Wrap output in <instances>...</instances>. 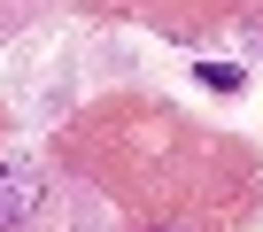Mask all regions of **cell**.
Masks as SVG:
<instances>
[{"label":"cell","mask_w":263,"mask_h":232,"mask_svg":"<svg viewBox=\"0 0 263 232\" xmlns=\"http://www.w3.org/2000/svg\"><path fill=\"white\" fill-rule=\"evenodd\" d=\"M39 209V170L31 163H0V232H16Z\"/></svg>","instance_id":"1"},{"label":"cell","mask_w":263,"mask_h":232,"mask_svg":"<svg viewBox=\"0 0 263 232\" xmlns=\"http://www.w3.org/2000/svg\"><path fill=\"white\" fill-rule=\"evenodd\" d=\"M201 78H209V85H217V93H240V70H232V62H209V70H201Z\"/></svg>","instance_id":"2"}]
</instances>
